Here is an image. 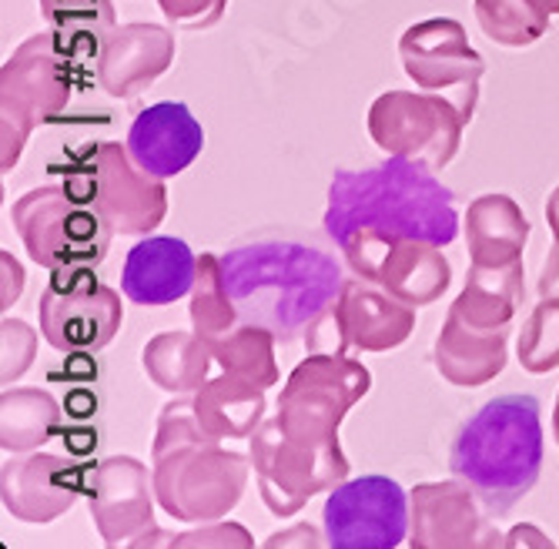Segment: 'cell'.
<instances>
[{
  "mask_svg": "<svg viewBox=\"0 0 559 549\" xmlns=\"http://www.w3.org/2000/svg\"><path fill=\"white\" fill-rule=\"evenodd\" d=\"M325 231L348 268L376 282L379 262L395 241L452 244L460 235V208L432 168L389 155L376 168L332 175Z\"/></svg>",
  "mask_w": 559,
  "mask_h": 549,
  "instance_id": "6da1fadb",
  "label": "cell"
},
{
  "mask_svg": "<svg viewBox=\"0 0 559 549\" xmlns=\"http://www.w3.org/2000/svg\"><path fill=\"white\" fill-rule=\"evenodd\" d=\"M228 295L241 322L292 342L325 315L345 288L332 255L298 241H255L222 255Z\"/></svg>",
  "mask_w": 559,
  "mask_h": 549,
  "instance_id": "7a4b0ae2",
  "label": "cell"
},
{
  "mask_svg": "<svg viewBox=\"0 0 559 549\" xmlns=\"http://www.w3.org/2000/svg\"><path fill=\"white\" fill-rule=\"evenodd\" d=\"M449 469L479 503L502 516L533 492L543 473V409L536 395H499L460 429Z\"/></svg>",
  "mask_w": 559,
  "mask_h": 549,
  "instance_id": "3957f363",
  "label": "cell"
},
{
  "mask_svg": "<svg viewBox=\"0 0 559 549\" xmlns=\"http://www.w3.org/2000/svg\"><path fill=\"white\" fill-rule=\"evenodd\" d=\"M64 34H34L0 68V168L11 171L34 128L55 121L71 102Z\"/></svg>",
  "mask_w": 559,
  "mask_h": 549,
  "instance_id": "277c9868",
  "label": "cell"
},
{
  "mask_svg": "<svg viewBox=\"0 0 559 549\" xmlns=\"http://www.w3.org/2000/svg\"><path fill=\"white\" fill-rule=\"evenodd\" d=\"M11 218L31 262L47 272L97 268L111 252L115 228L68 184L31 188L14 202Z\"/></svg>",
  "mask_w": 559,
  "mask_h": 549,
  "instance_id": "5b68a950",
  "label": "cell"
},
{
  "mask_svg": "<svg viewBox=\"0 0 559 549\" xmlns=\"http://www.w3.org/2000/svg\"><path fill=\"white\" fill-rule=\"evenodd\" d=\"M158 506L178 523L225 520L245 496L251 460L222 445L215 435H201L151 456Z\"/></svg>",
  "mask_w": 559,
  "mask_h": 549,
  "instance_id": "8992f818",
  "label": "cell"
},
{
  "mask_svg": "<svg viewBox=\"0 0 559 549\" xmlns=\"http://www.w3.org/2000/svg\"><path fill=\"white\" fill-rule=\"evenodd\" d=\"M372 389V372L345 353H312L282 385L278 426L298 445L338 442V426Z\"/></svg>",
  "mask_w": 559,
  "mask_h": 549,
  "instance_id": "52a82bcc",
  "label": "cell"
},
{
  "mask_svg": "<svg viewBox=\"0 0 559 549\" xmlns=\"http://www.w3.org/2000/svg\"><path fill=\"white\" fill-rule=\"evenodd\" d=\"M64 184L87 198L115 228V235L144 238L168 215L165 181L141 171L128 152V144L118 141H100L84 147L74 158V168Z\"/></svg>",
  "mask_w": 559,
  "mask_h": 549,
  "instance_id": "ba28073f",
  "label": "cell"
},
{
  "mask_svg": "<svg viewBox=\"0 0 559 549\" xmlns=\"http://www.w3.org/2000/svg\"><path fill=\"white\" fill-rule=\"evenodd\" d=\"M466 124L463 111L432 91H385L369 108V138L379 152L432 171L449 168L460 155Z\"/></svg>",
  "mask_w": 559,
  "mask_h": 549,
  "instance_id": "9c48e42d",
  "label": "cell"
},
{
  "mask_svg": "<svg viewBox=\"0 0 559 549\" xmlns=\"http://www.w3.org/2000/svg\"><path fill=\"white\" fill-rule=\"evenodd\" d=\"M248 460L259 479L262 503L272 510V516H292L312 496L332 492L348 479V460L338 442L298 445L282 432L278 419H269L255 429Z\"/></svg>",
  "mask_w": 559,
  "mask_h": 549,
  "instance_id": "30bf717a",
  "label": "cell"
},
{
  "mask_svg": "<svg viewBox=\"0 0 559 549\" xmlns=\"http://www.w3.org/2000/svg\"><path fill=\"white\" fill-rule=\"evenodd\" d=\"M37 319L58 353H100L124 322V302L94 268H58L40 291Z\"/></svg>",
  "mask_w": 559,
  "mask_h": 549,
  "instance_id": "8fae6325",
  "label": "cell"
},
{
  "mask_svg": "<svg viewBox=\"0 0 559 549\" xmlns=\"http://www.w3.org/2000/svg\"><path fill=\"white\" fill-rule=\"evenodd\" d=\"M399 58L419 91L442 94L473 121L479 105V81L486 74V61L469 44L460 21L429 17L413 24L399 37Z\"/></svg>",
  "mask_w": 559,
  "mask_h": 549,
  "instance_id": "7c38bea8",
  "label": "cell"
},
{
  "mask_svg": "<svg viewBox=\"0 0 559 549\" xmlns=\"http://www.w3.org/2000/svg\"><path fill=\"white\" fill-rule=\"evenodd\" d=\"M325 542L332 549H395L409 542V496L389 476H359L338 482L322 510Z\"/></svg>",
  "mask_w": 559,
  "mask_h": 549,
  "instance_id": "4fadbf2b",
  "label": "cell"
},
{
  "mask_svg": "<svg viewBox=\"0 0 559 549\" xmlns=\"http://www.w3.org/2000/svg\"><path fill=\"white\" fill-rule=\"evenodd\" d=\"M409 546L413 549H476L502 546V533L479 513V496L460 482H419L409 492Z\"/></svg>",
  "mask_w": 559,
  "mask_h": 549,
  "instance_id": "5bb4252c",
  "label": "cell"
},
{
  "mask_svg": "<svg viewBox=\"0 0 559 549\" xmlns=\"http://www.w3.org/2000/svg\"><path fill=\"white\" fill-rule=\"evenodd\" d=\"M91 520L105 546H131L155 526V473L134 456L100 460L91 476Z\"/></svg>",
  "mask_w": 559,
  "mask_h": 549,
  "instance_id": "9a60e30c",
  "label": "cell"
},
{
  "mask_svg": "<svg viewBox=\"0 0 559 549\" xmlns=\"http://www.w3.org/2000/svg\"><path fill=\"white\" fill-rule=\"evenodd\" d=\"M84 479L81 469L55 453H27L14 456L0 469V499L4 510L21 523H55L81 499Z\"/></svg>",
  "mask_w": 559,
  "mask_h": 549,
  "instance_id": "2e32d148",
  "label": "cell"
},
{
  "mask_svg": "<svg viewBox=\"0 0 559 549\" xmlns=\"http://www.w3.org/2000/svg\"><path fill=\"white\" fill-rule=\"evenodd\" d=\"M175 64V31L165 24H121L97 47V84L111 97H138Z\"/></svg>",
  "mask_w": 559,
  "mask_h": 549,
  "instance_id": "e0dca14e",
  "label": "cell"
},
{
  "mask_svg": "<svg viewBox=\"0 0 559 549\" xmlns=\"http://www.w3.org/2000/svg\"><path fill=\"white\" fill-rule=\"evenodd\" d=\"M124 144L141 171L165 181L194 165L205 147V128L188 111V105L158 102L131 121Z\"/></svg>",
  "mask_w": 559,
  "mask_h": 549,
  "instance_id": "ac0fdd59",
  "label": "cell"
},
{
  "mask_svg": "<svg viewBox=\"0 0 559 549\" xmlns=\"http://www.w3.org/2000/svg\"><path fill=\"white\" fill-rule=\"evenodd\" d=\"M332 315L345 348H359V353H392L416 329V309L366 278L345 282Z\"/></svg>",
  "mask_w": 559,
  "mask_h": 549,
  "instance_id": "d6986e66",
  "label": "cell"
},
{
  "mask_svg": "<svg viewBox=\"0 0 559 549\" xmlns=\"http://www.w3.org/2000/svg\"><path fill=\"white\" fill-rule=\"evenodd\" d=\"M198 278V255L188 241L171 235H144L124 259L121 288L124 298L147 309L175 306L178 298L191 295Z\"/></svg>",
  "mask_w": 559,
  "mask_h": 549,
  "instance_id": "ffe728a7",
  "label": "cell"
},
{
  "mask_svg": "<svg viewBox=\"0 0 559 549\" xmlns=\"http://www.w3.org/2000/svg\"><path fill=\"white\" fill-rule=\"evenodd\" d=\"M510 359V325L506 329H473L449 309L436 345H432V366L436 372L460 389L489 385Z\"/></svg>",
  "mask_w": 559,
  "mask_h": 549,
  "instance_id": "44dd1931",
  "label": "cell"
},
{
  "mask_svg": "<svg viewBox=\"0 0 559 549\" xmlns=\"http://www.w3.org/2000/svg\"><path fill=\"white\" fill-rule=\"evenodd\" d=\"M376 285L392 291L413 309H426L449 291L452 265L442 255V244L432 241H395L379 262Z\"/></svg>",
  "mask_w": 559,
  "mask_h": 549,
  "instance_id": "7402d4cb",
  "label": "cell"
},
{
  "mask_svg": "<svg viewBox=\"0 0 559 549\" xmlns=\"http://www.w3.org/2000/svg\"><path fill=\"white\" fill-rule=\"evenodd\" d=\"M265 392L262 385L248 382L235 372H222L209 379L198 392H191L194 416L215 439H251L265 422Z\"/></svg>",
  "mask_w": 559,
  "mask_h": 549,
  "instance_id": "603a6c76",
  "label": "cell"
},
{
  "mask_svg": "<svg viewBox=\"0 0 559 549\" xmlns=\"http://www.w3.org/2000/svg\"><path fill=\"white\" fill-rule=\"evenodd\" d=\"M530 218L510 194H479L466 212V244L476 265H510L523 259Z\"/></svg>",
  "mask_w": 559,
  "mask_h": 549,
  "instance_id": "cb8c5ba5",
  "label": "cell"
},
{
  "mask_svg": "<svg viewBox=\"0 0 559 549\" xmlns=\"http://www.w3.org/2000/svg\"><path fill=\"white\" fill-rule=\"evenodd\" d=\"M526 295L523 259L510 265H476L466 272V285L452 302V312L473 329H506Z\"/></svg>",
  "mask_w": 559,
  "mask_h": 549,
  "instance_id": "d4e9b609",
  "label": "cell"
},
{
  "mask_svg": "<svg viewBox=\"0 0 559 549\" xmlns=\"http://www.w3.org/2000/svg\"><path fill=\"white\" fill-rule=\"evenodd\" d=\"M212 362L215 359H212L209 342L194 329L191 332H162L155 338H147L144 353H141V366H144L147 379L171 395L198 392L209 382Z\"/></svg>",
  "mask_w": 559,
  "mask_h": 549,
  "instance_id": "484cf974",
  "label": "cell"
},
{
  "mask_svg": "<svg viewBox=\"0 0 559 549\" xmlns=\"http://www.w3.org/2000/svg\"><path fill=\"white\" fill-rule=\"evenodd\" d=\"M61 429L58 398L44 389H8L0 395V445L4 453H34Z\"/></svg>",
  "mask_w": 559,
  "mask_h": 549,
  "instance_id": "4316f807",
  "label": "cell"
},
{
  "mask_svg": "<svg viewBox=\"0 0 559 549\" xmlns=\"http://www.w3.org/2000/svg\"><path fill=\"white\" fill-rule=\"evenodd\" d=\"M275 335L262 325L238 322L228 335L209 342L212 359L222 372H235L262 389L278 385V362H275Z\"/></svg>",
  "mask_w": 559,
  "mask_h": 549,
  "instance_id": "83f0119b",
  "label": "cell"
},
{
  "mask_svg": "<svg viewBox=\"0 0 559 549\" xmlns=\"http://www.w3.org/2000/svg\"><path fill=\"white\" fill-rule=\"evenodd\" d=\"M238 322H241V315H238L235 298L228 295V285H225L222 255L205 252L198 259V278L191 288V325L205 342H215V338L228 335Z\"/></svg>",
  "mask_w": 559,
  "mask_h": 549,
  "instance_id": "f1b7e54d",
  "label": "cell"
},
{
  "mask_svg": "<svg viewBox=\"0 0 559 549\" xmlns=\"http://www.w3.org/2000/svg\"><path fill=\"white\" fill-rule=\"evenodd\" d=\"M476 21L502 47H530L549 31V14L536 0H476Z\"/></svg>",
  "mask_w": 559,
  "mask_h": 549,
  "instance_id": "f546056e",
  "label": "cell"
},
{
  "mask_svg": "<svg viewBox=\"0 0 559 549\" xmlns=\"http://www.w3.org/2000/svg\"><path fill=\"white\" fill-rule=\"evenodd\" d=\"M516 359L533 375L559 369V298H539L536 302L520 332Z\"/></svg>",
  "mask_w": 559,
  "mask_h": 549,
  "instance_id": "4dcf8cb0",
  "label": "cell"
},
{
  "mask_svg": "<svg viewBox=\"0 0 559 549\" xmlns=\"http://www.w3.org/2000/svg\"><path fill=\"white\" fill-rule=\"evenodd\" d=\"M40 17L50 31L71 37H94L105 40L115 24L111 0H40Z\"/></svg>",
  "mask_w": 559,
  "mask_h": 549,
  "instance_id": "1f68e13d",
  "label": "cell"
},
{
  "mask_svg": "<svg viewBox=\"0 0 559 549\" xmlns=\"http://www.w3.org/2000/svg\"><path fill=\"white\" fill-rule=\"evenodd\" d=\"M0 348H4L0 353V375H4V382H14L34 366L37 332L21 319H4L0 322Z\"/></svg>",
  "mask_w": 559,
  "mask_h": 549,
  "instance_id": "d6a6232c",
  "label": "cell"
},
{
  "mask_svg": "<svg viewBox=\"0 0 559 549\" xmlns=\"http://www.w3.org/2000/svg\"><path fill=\"white\" fill-rule=\"evenodd\" d=\"M255 539L238 523H198V529L178 533L171 549H251Z\"/></svg>",
  "mask_w": 559,
  "mask_h": 549,
  "instance_id": "836d02e7",
  "label": "cell"
},
{
  "mask_svg": "<svg viewBox=\"0 0 559 549\" xmlns=\"http://www.w3.org/2000/svg\"><path fill=\"white\" fill-rule=\"evenodd\" d=\"M158 11L175 27L209 31V27H215L225 17L228 0H158Z\"/></svg>",
  "mask_w": 559,
  "mask_h": 549,
  "instance_id": "e575fe53",
  "label": "cell"
},
{
  "mask_svg": "<svg viewBox=\"0 0 559 549\" xmlns=\"http://www.w3.org/2000/svg\"><path fill=\"white\" fill-rule=\"evenodd\" d=\"M278 546H298V549H319V546H329L325 536L309 526V523H298L292 529H282V533H272L265 539V549H278Z\"/></svg>",
  "mask_w": 559,
  "mask_h": 549,
  "instance_id": "d590c367",
  "label": "cell"
},
{
  "mask_svg": "<svg viewBox=\"0 0 559 549\" xmlns=\"http://www.w3.org/2000/svg\"><path fill=\"white\" fill-rule=\"evenodd\" d=\"M536 288H539V298H559V241L549 248Z\"/></svg>",
  "mask_w": 559,
  "mask_h": 549,
  "instance_id": "8d00e7d4",
  "label": "cell"
},
{
  "mask_svg": "<svg viewBox=\"0 0 559 549\" xmlns=\"http://www.w3.org/2000/svg\"><path fill=\"white\" fill-rule=\"evenodd\" d=\"M502 546H539V549H552V539L536 529V526H516L502 536Z\"/></svg>",
  "mask_w": 559,
  "mask_h": 549,
  "instance_id": "74e56055",
  "label": "cell"
},
{
  "mask_svg": "<svg viewBox=\"0 0 559 549\" xmlns=\"http://www.w3.org/2000/svg\"><path fill=\"white\" fill-rule=\"evenodd\" d=\"M0 262H4V298H0V306H11V302H17V295H21V285H24V272H21V265L4 252V255H0Z\"/></svg>",
  "mask_w": 559,
  "mask_h": 549,
  "instance_id": "f35d334b",
  "label": "cell"
},
{
  "mask_svg": "<svg viewBox=\"0 0 559 549\" xmlns=\"http://www.w3.org/2000/svg\"><path fill=\"white\" fill-rule=\"evenodd\" d=\"M546 225H549V231H552V238L559 241V184L549 191V198H546Z\"/></svg>",
  "mask_w": 559,
  "mask_h": 549,
  "instance_id": "ab89813d",
  "label": "cell"
},
{
  "mask_svg": "<svg viewBox=\"0 0 559 549\" xmlns=\"http://www.w3.org/2000/svg\"><path fill=\"white\" fill-rule=\"evenodd\" d=\"M536 4H539L549 17H552V14H559V0H536Z\"/></svg>",
  "mask_w": 559,
  "mask_h": 549,
  "instance_id": "60d3db41",
  "label": "cell"
},
{
  "mask_svg": "<svg viewBox=\"0 0 559 549\" xmlns=\"http://www.w3.org/2000/svg\"><path fill=\"white\" fill-rule=\"evenodd\" d=\"M552 439L559 445V395H556V409H552Z\"/></svg>",
  "mask_w": 559,
  "mask_h": 549,
  "instance_id": "b9f144b4",
  "label": "cell"
}]
</instances>
